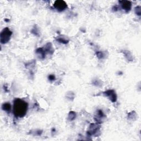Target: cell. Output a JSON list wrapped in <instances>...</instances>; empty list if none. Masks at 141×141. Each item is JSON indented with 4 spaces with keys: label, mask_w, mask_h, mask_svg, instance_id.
I'll list each match as a JSON object with an SVG mask.
<instances>
[{
    "label": "cell",
    "mask_w": 141,
    "mask_h": 141,
    "mask_svg": "<svg viewBox=\"0 0 141 141\" xmlns=\"http://www.w3.org/2000/svg\"><path fill=\"white\" fill-rule=\"evenodd\" d=\"M48 79H49V80L50 81H51V82H52V81H54L55 80V76L54 75H50L49 76H48Z\"/></svg>",
    "instance_id": "cell-18"
},
{
    "label": "cell",
    "mask_w": 141,
    "mask_h": 141,
    "mask_svg": "<svg viewBox=\"0 0 141 141\" xmlns=\"http://www.w3.org/2000/svg\"><path fill=\"white\" fill-rule=\"evenodd\" d=\"M128 119H130V120H132V119H135L136 118V113L133 111V112H131L130 113H129L128 115Z\"/></svg>",
    "instance_id": "cell-14"
},
{
    "label": "cell",
    "mask_w": 141,
    "mask_h": 141,
    "mask_svg": "<svg viewBox=\"0 0 141 141\" xmlns=\"http://www.w3.org/2000/svg\"><path fill=\"white\" fill-rule=\"evenodd\" d=\"M32 133H34V134H33L34 136H40V135L42 134V133H43V131L39 130H38L35 131L34 132H32Z\"/></svg>",
    "instance_id": "cell-17"
},
{
    "label": "cell",
    "mask_w": 141,
    "mask_h": 141,
    "mask_svg": "<svg viewBox=\"0 0 141 141\" xmlns=\"http://www.w3.org/2000/svg\"><path fill=\"white\" fill-rule=\"evenodd\" d=\"M123 54L125 55V56L127 58V60L129 61H133V56L131 55V52H129L127 50H125L123 51Z\"/></svg>",
    "instance_id": "cell-11"
},
{
    "label": "cell",
    "mask_w": 141,
    "mask_h": 141,
    "mask_svg": "<svg viewBox=\"0 0 141 141\" xmlns=\"http://www.w3.org/2000/svg\"><path fill=\"white\" fill-rule=\"evenodd\" d=\"M43 48L45 50L46 53H48V54L51 55L53 54V53H54V48H53L52 44L50 43L46 44V45Z\"/></svg>",
    "instance_id": "cell-9"
},
{
    "label": "cell",
    "mask_w": 141,
    "mask_h": 141,
    "mask_svg": "<svg viewBox=\"0 0 141 141\" xmlns=\"http://www.w3.org/2000/svg\"><path fill=\"white\" fill-rule=\"evenodd\" d=\"M54 8L58 12H62L67 7L66 3L63 1H56L54 4Z\"/></svg>",
    "instance_id": "cell-4"
},
{
    "label": "cell",
    "mask_w": 141,
    "mask_h": 141,
    "mask_svg": "<svg viewBox=\"0 0 141 141\" xmlns=\"http://www.w3.org/2000/svg\"><path fill=\"white\" fill-rule=\"evenodd\" d=\"M103 93L104 95L109 99L111 102H115L116 101L117 97L115 92L114 90H108L104 92Z\"/></svg>",
    "instance_id": "cell-5"
},
{
    "label": "cell",
    "mask_w": 141,
    "mask_h": 141,
    "mask_svg": "<svg viewBox=\"0 0 141 141\" xmlns=\"http://www.w3.org/2000/svg\"><path fill=\"white\" fill-rule=\"evenodd\" d=\"M2 110L6 111V112L8 113H10L11 109H12V106L10 103L9 102H5V103L3 104L2 106Z\"/></svg>",
    "instance_id": "cell-10"
},
{
    "label": "cell",
    "mask_w": 141,
    "mask_h": 141,
    "mask_svg": "<svg viewBox=\"0 0 141 141\" xmlns=\"http://www.w3.org/2000/svg\"><path fill=\"white\" fill-rule=\"evenodd\" d=\"M76 113L73 111H70L68 116V119L69 120V121H73V120H74L76 119Z\"/></svg>",
    "instance_id": "cell-12"
},
{
    "label": "cell",
    "mask_w": 141,
    "mask_h": 141,
    "mask_svg": "<svg viewBox=\"0 0 141 141\" xmlns=\"http://www.w3.org/2000/svg\"><path fill=\"white\" fill-rule=\"evenodd\" d=\"M99 123H92L89 126V130L87 132L89 136H93V135H95L97 133H98L100 130V126L99 125Z\"/></svg>",
    "instance_id": "cell-3"
},
{
    "label": "cell",
    "mask_w": 141,
    "mask_h": 141,
    "mask_svg": "<svg viewBox=\"0 0 141 141\" xmlns=\"http://www.w3.org/2000/svg\"><path fill=\"white\" fill-rule=\"evenodd\" d=\"M28 104L21 99L17 98L14 100L13 113L17 117L22 118L27 113Z\"/></svg>",
    "instance_id": "cell-1"
},
{
    "label": "cell",
    "mask_w": 141,
    "mask_h": 141,
    "mask_svg": "<svg viewBox=\"0 0 141 141\" xmlns=\"http://www.w3.org/2000/svg\"><path fill=\"white\" fill-rule=\"evenodd\" d=\"M12 35V31L8 28H5L2 30L0 34V42L1 44H5L10 40Z\"/></svg>",
    "instance_id": "cell-2"
},
{
    "label": "cell",
    "mask_w": 141,
    "mask_h": 141,
    "mask_svg": "<svg viewBox=\"0 0 141 141\" xmlns=\"http://www.w3.org/2000/svg\"><path fill=\"white\" fill-rule=\"evenodd\" d=\"M57 41L58 42H59L61 44H67L69 43V40L64 39V38H58L57 39Z\"/></svg>",
    "instance_id": "cell-13"
},
{
    "label": "cell",
    "mask_w": 141,
    "mask_h": 141,
    "mask_svg": "<svg viewBox=\"0 0 141 141\" xmlns=\"http://www.w3.org/2000/svg\"><path fill=\"white\" fill-rule=\"evenodd\" d=\"M96 55L97 57H98V58H99V59H101V58H102L104 57V53L102 52H101V51L97 52L96 53Z\"/></svg>",
    "instance_id": "cell-15"
},
{
    "label": "cell",
    "mask_w": 141,
    "mask_h": 141,
    "mask_svg": "<svg viewBox=\"0 0 141 141\" xmlns=\"http://www.w3.org/2000/svg\"><path fill=\"white\" fill-rule=\"evenodd\" d=\"M105 117V114L102 112L101 110H98L96 111V114L95 115V119L96 120L97 122H101V120L103 119ZM100 124V123H99Z\"/></svg>",
    "instance_id": "cell-7"
},
{
    "label": "cell",
    "mask_w": 141,
    "mask_h": 141,
    "mask_svg": "<svg viewBox=\"0 0 141 141\" xmlns=\"http://www.w3.org/2000/svg\"><path fill=\"white\" fill-rule=\"evenodd\" d=\"M121 4V7L123 10H124L126 12H128L131 10L132 3L129 1H120Z\"/></svg>",
    "instance_id": "cell-6"
},
{
    "label": "cell",
    "mask_w": 141,
    "mask_h": 141,
    "mask_svg": "<svg viewBox=\"0 0 141 141\" xmlns=\"http://www.w3.org/2000/svg\"><path fill=\"white\" fill-rule=\"evenodd\" d=\"M135 13L137 15L140 16L141 15V9L140 6H137L135 8Z\"/></svg>",
    "instance_id": "cell-16"
},
{
    "label": "cell",
    "mask_w": 141,
    "mask_h": 141,
    "mask_svg": "<svg viewBox=\"0 0 141 141\" xmlns=\"http://www.w3.org/2000/svg\"><path fill=\"white\" fill-rule=\"evenodd\" d=\"M46 54V53L45 51V50L43 48H38L36 50V54L37 56L38 57V58H40V59H44V58H45Z\"/></svg>",
    "instance_id": "cell-8"
},
{
    "label": "cell",
    "mask_w": 141,
    "mask_h": 141,
    "mask_svg": "<svg viewBox=\"0 0 141 141\" xmlns=\"http://www.w3.org/2000/svg\"><path fill=\"white\" fill-rule=\"evenodd\" d=\"M34 31V32H35V33H34V35H39V31H38L37 29V27H34L33 29H32L31 31Z\"/></svg>",
    "instance_id": "cell-19"
}]
</instances>
